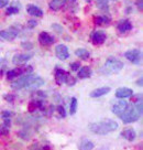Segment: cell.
I'll list each match as a JSON object with an SVG mask.
<instances>
[{
  "instance_id": "1",
  "label": "cell",
  "mask_w": 143,
  "mask_h": 150,
  "mask_svg": "<svg viewBox=\"0 0 143 150\" xmlns=\"http://www.w3.org/2000/svg\"><path fill=\"white\" fill-rule=\"evenodd\" d=\"M45 84V81L40 76H33V75H24L19 80L11 84L12 89H22V88H37L42 85Z\"/></svg>"
},
{
  "instance_id": "2",
  "label": "cell",
  "mask_w": 143,
  "mask_h": 150,
  "mask_svg": "<svg viewBox=\"0 0 143 150\" xmlns=\"http://www.w3.org/2000/svg\"><path fill=\"white\" fill-rule=\"evenodd\" d=\"M88 129L96 135H107L118 129V124L112 119H105L98 122H92L88 125Z\"/></svg>"
},
{
  "instance_id": "3",
  "label": "cell",
  "mask_w": 143,
  "mask_h": 150,
  "mask_svg": "<svg viewBox=\"0 0 143 150\" xmlns=\"http://www.w3.org/2000/svg\"><path fill=\"white\" fill-rule=\"evenodd\" d=\"M123 62L120 61L119 59H116V57H109L106 61L105 65L102 67L100 72H102L104 74L110 75V74H116V73H119L122 69H123Z\"/></svg>"
},
{
  "instance_id": "4",
  "label": "cell",
  "mask_w": 143,
  "mask_h": 150,
  "mask_svg": "<svg viewBox=\"0 0 143 150\" xmlns=\"http://www.w3.org/2000/svg\"><path fill=\"white\" fill-rule=\"evenodd\" d=\"M141 112L138 110V108L135 107L134 105H129L128 109L125 110L122 115L120 116V118L122 119V122L125 124H131L139 120V118L141 117Z\"/></svg>"
},
{
  "instance_id": "5",
  "label": "cell",
  "mask_w": 143,
  "mask_h": 150,
  "mask_svg": "<svg viewBox=\"0 0 143 150\" xmlns=\"http://www.w3.org/2000/svg\"><path fill=\"white\" fill-rule=\"evenodd\" d=\"M33 72V67L31 65H27V66H18L13 70L8 71L7 73V79L9 81L14 80L15 77H19V76H24V75H30Z\"/></svg>"
},
{
  "instance_id": "6",
  "label": "cell",
  "mask_w": 143,
  "mask_h": 150,
  "mask_svg": "<svg viewBox=\"0 0 143 150\" xmlns=\"http://www.w3.org/2000/svg\"><path fill=\"white\" fill-rule=\"evenodd\" d=\"M125 57L128 60V61L131 62V63H133V64H139V63L141 62L142 54H141L140 50H138V49H133V50H129V51L125 52Z\"/></svg>"
},
{
  "instance_id": "7",
  "label": "cell",
  "mask_w": 143,
  "mask_h": 150,
  "mask_svg": "<svg viewBox=\"0 0 143 150\" xmlns=\"http://www.w3.org/2000/svg\"><path fill=\"white\" fill-rule=\"evenodd\" d=\"M107 39V34L105 31L102 30H97V31H94L90 34V40H92V44L95 45H100L102 43H105Z\"/></svg>"
},
{
  "instance_id": "8",
  "label": "cell",
  "mask_w": 143,
  "mask_h": 150,
  "mask_svg": "<svg viewBox=\"0 0 143 150\" xmlns=\"http://www.w3.org/2000/svg\"><path fill=\"white\" fill-rule=\"evenodd\" d=\"M28 109L30 112H45L46 108L44 106V102L43 100H37V99H33L30 102L28 106Z\"/></svg>"
},
{
  "instance_id": "9",
  "label": "cell",
  "mask_w": 143,
  "mask_h": 150,
  "mask_svg": "<svg viewBox=\"0 0 143 150\" xmlns=\"http://www.w3.org/2000/svg\"><path fill=\"white\" fill-rule=\"evenodd\" d=\"M55 54L61 61L67 60L69 57L68 47H66V45H64V44H58V45L55 47Z\"/></svg>"
},
{
  "instance_id": "10",
  "label": "cell",
  "mask_w": 143,
  "mask_h": 150,
  "mask_svg": "<svg viewBox=\"0 0 143 150\" xmlns=\"http://www.w3.org/2000/svg\"><path fill=\"white\" fill-rule=\"evenodd\" d=\"M19 31L15 30L13 28H10L8 30H1L0 31V38H2L4 40H7V41H12L15 38L18 37Z\"/></svg>"
},
{
  "instance_id": "11",
  "label": "cell",
  "mask_w": 143,
  "mask_h": 150,
  "mask_svg": "<svg viewBox=\"0 0 143 150\" xmlns=\"http://www.w3.org/2000/svg\"><path fill=\"white\" fill-rule=\"evenodd\" d=\"M128 107H129V103L123 102V100H120V102L116 103L115 105L112 106V112H113L115 115L120 117L121 115L128 109Z\"/></svg>"
},
{
  "instance_id": "12",
  "label": "cell",
  "mask_w": 143,
  "mask_h": 150,
  "mask_svg": "<svg viewBox=\"0 0 143 150\" xmlns=\"http://www.w3.org/2000/svg\"><path fill=\"white\" fill-rule=\"evenodd\" d=\"M39 42L44 47H49L55 42V39H54V37H52L50 33L41 32L39 34Z\"/></svg>"
},
{
  "instance_id": "13",
  "label": "cell",
  "mask_w": 143,
  "mask_h": 150,
  "mask_svg": "<svg viewBox=\"0 0 143 150\" xmlns=\"http://www.w3.org/2000/svg\"><path fill=\"white\" fill-rule=\"evenodd\" d=\"M68 74H69L68 72L64 71L63 69L56 67L55 71H54V77H55L56 83H57L58 85L65 83V80H66V77H67V75Z\"/></svg>"
},
{
  "instance_id": "14",
  "label": "cell",
  "mask_w": 143,
  "mask_h": 150,
  "mask_svg": "<svg viewBox=\"0 0 143 150\" xmlns=\"http://www.w3.org/2000/svg\"><path fill=\"white\" fill-rule=\"evenodd\" d=\"M117 29L120 33H125L129 32L130 30L132 29V23L130 20H127V19H123V20H120L118 24H117Z\"/></svg>"
},
{
  "instance_id": "15",
  "label": "cell",
  "mask_w": 143,
  "mask_h": 150,
  "mask_svg": "<svg viewBox=\"0 0 143 150\" xmlns=\"http://www.w3.org/2000/svg\"><path fill=\"white\" fill-rule=\"evenodd\" d=\"M133 95V91L128 87H120L116 91V97L118 98H128Z\"/></svg>"
},
{
  "instance_id": "16",
  "label": "cell",
  "mask_w": 143,
  "mask_h": 150,
  "mask_svg": "<svg viewBox=\"0 0 143 150\" xmlns=\"http://www.w3.org/2000/svg\"><path fill=\"white\" fill-rule=\"evenodd\" d=\"M32 57L31 54H15L12 59V62L15 65H22L25 62H28Z\"/></svg>"
},
{
  "instance_id": "17",
  "label": "cell",
  "mask_w": 143,
  "mask_h": 150,
  "mask_svg": "<svg viewBox=\"0 0 143 150\" xmlns=\"http://www.w3.org/2000/svg\"><path fill=\"white\" fill-rule=\"evenodd\" d=\"M121 137H123L128 141H133L137 138V132L132 128H127L121 132Z\"/></svg>"
},
{
  "instance_id": "18",
  "label": "cell",
  "mask_w": 143,
  "mask_h": 150,
  "mask_svg": "<svg viewBox=\"0 0 143 150\" xmlns=\"http://www.w3.org/2000/svg\"><path fill=\"white\" fill-rule=\"evenodd\" d=\"M110 87L108 86H104V87H99V88L94 89L92 93H90V97H100V96H104V95H107V94L110 92Z\"/></svg>"
},
{
  "instance_id": "19",
  "label": "cell",
  "mask_w": 143,
  "mask_h": 150,
  "mask_svg": "<svg viewBox=\"0 0 143 150\" xmlns=\"http://www.w3.org/2000/svg\"><path fill=\"white\" fill-rule=\"evenodd\" d=\"M27 11H28L29 14H31L33 17H39V18L43 17V11H42L39 7H37V6H34V5L27 6Z\"/></svg>"
},
{
  "instance_id": "20",
  "label": "cell",
  "mask_w": 143,
  "mask_h": 150,
  "mask_svg": "<svg viewBox=\"0 0 143 150\" xmlns=\"http://www.w3.org/2000/svg\"><path fill=\"white\" fill-rule=\"evenodd\" d=\"M111 19L107 16H95L94 17V22L97 25H108L110 23Z\"/></svg>"
},
{
  "instance_id": "21",
  "label": "cell",
  "mask_w": 143,
  "mask_h": 150,
  "mask_svg": "<svg viewBox=\"0 0 143 150\" xmlns=\"http://www.w3.org/2000/svg\"><path fill=\"white\" fill-rule=\"evenodd\" d=\"M92 74V69L89 67V66H83L82 69H79L78 70V77L79 79H89Z\"/></svg>"
},
{
  "instance_id": "22",
  "label": "cell",
  "mask_w": 143,
  "mask_h": 150,
  "mask_svg": "<svg viewBox=\"0 0 143 150\" xmlns=\"http://www.w3.org/2000/svg\"><path fill=\"white\" fill-rule=\"evenodd\" d=\"M66 4V0H52L50 2V9L53 11H58L61 10Z\"/></svg>"
},
{
  "instance_id": "23",
  "label": "cell",
  "mask_w": 143,
  "mask_h": 150,
  "mask_svg": "<svg viewBox=\"0 0 143 150\" xmlns=\"http://www.w3.org/2000/svg\"><path fill=\"white\" fill-rule=\"evenodd\" d=\"M94 142L89 139H83V140L79 142L78 145V149L79 150H92L94 149Z\"/></svg>"
},
{
  "instance_id": "24",
  "label": "cell",
  "mask_w": 143,
  "mask_h": 150,
  "mask_svg": "<svg viewBox=\"0 0 143 150\" xmlns=\"http://www.w3.org/2000/svg\"><path fill=\"white\" fill-rule=\"evenodd\" d=\"M75 54H76V56H78L79 59H82V60H88L89 56H90V53L86 49H77L75 51Z\"/></svg>"
},
{
  "instance_id": "25",
  "label": "cell",
  "mask_w": 143,
  "mask_h": 150,
  "mask_svg": "<svg viewBox=\"0 0 143 150\" xmlns=\"http://www.w3.org/2000/svg\"><path fill=\"white\" fill-rule=\"evenodd\" d=\"M98 9L102 10V11H108L109 10V5H108V0H97L96 1Z\"/></svg>"
},
{
  "instance_id": "26",
  "label": "cell",
  "mask_w": 143,
  "mask_h": 150,
  "mask_svg": "<svg viewBox=\"0 0 143 150\" xmlns=\"http://www.w3.org/2000/svg\"><path fill=\"white\" fill-rule=\"evenodd\" d=\"M19 10H20V6L18 5H14L13 6H10L6 9V13L8 16H11V14H17L19 13Z\"/></svg>"
},
{
  "instance_id": "27",
  "label": "cell",
  "mask_w": 143,
  "mask_h": 150,
  "mask_svg": "<svg viewBox=\"0 0 143 150\" xmlns=\"http://www.w3.org/2000/svg\"><path fill=\"white\" fill-rule=\"evenodd\" d=\"M76 110H77V99H76V97H72V99H70V107H69V114L74 115Z\"/></svg>"
},
{
  "instance_id": "28",
  "label": "cell",
  "mask_w": 143,
  "mask_h": 150,
  "mask_svg": "<svg viewBox=\"0 0 143 150\" xmlns=\"http://www.w3.org/2000/svg\"><path fill=\"white\" fill-rule=\"evenodd\" d=\"M9 125H7V124H2V125H0V136L1 137H6L8 136V134H9Z\"/></svg>"
},
{
  "instance_id": "29",
  "label": "cell",
  "mask_w": 143,
  "mask_h": 150,
  "mask_svg": "<svg viewBox=\"0 0 143 150\" xmlns=\"http://www.w3.org/2000/svg\"><path fill=\"white\" fill-rule=\"evenodd\" d=\"M33 99H37V100H43L44 98H46L45 92H35L33 94Z\"/></svg>"
},
{
  "instance_id": "30",
  "label": "cell",
  "mask_w": 143,
  "mask_h": 150,
  "mask_svg": "<svg viewBox=\"0 0 143 150\" xmlns=\"http://www.w3.org/2000/svg\"><path fill=\"white\" fill-rule=\"evenodd\" d=\"M75 83H76V79H75L74 76H72L70 74L67 75V77H66V80H65V84L68 85V86H73Z\"/></svg>"
},
{
  "instance_id": "31",
  "label": "cell",
  "mask_w": 143,
  "mask_h": 150,
  "mask_svg": "<svg viewBox=\"0 0 143 150\" xmlns=\"http://www.w3.org/2000/svg\"><path fill=\"white\" fill-rule=\"evenodd\" d=\"M0 116H1L2 119H8V118H10L12 116V112H9V110H4V112L0 114Z\"/></svg>"
},
{
  "instance_id": "32",
  "label": "cell",
  "mask_w": 143,
  "mask_h": 150,
  "mask_svg": "<svg viewBox=\"0 0 143 150\" xmlns=\"http://www.w3.org/2000/svg\"><path fill=\"white\" fill-rule=\"evenodd\" d=\"M56 112L60 114L61 117H65V116H66V112H65V109L63 106H57V107H56Z\"/></svg>"
},
{
  "instance_id": "33",
  "label": "cell",
  "mask_w": 143,
  "mask_h": 150,
  "mask_svg": "<svg viewBox=\"0 0 143 150\" xmlns=\"http://www.w3.org/2000/svg\"><path fill=\"white\" fill-rule=\"evenodd\" d=\"M80 69V63L79 62H74V63H72L70 64V70L76 72V71H78Z\"/></svg>"
},
{
  "instance_id": "34",
  "label": "cell",
  "mask_w": 143,
  "mask_h": 150,
  "mask_svg": "<svg viewBox=\"0 0 143 150\" xmlns=\"http://www.w3.org/2000/svg\"><path fill=\"white\" fill-rule=\"evenodd\" d=\"M52 28L54 29L57 33L63 32V28H62V25H60V24H53V25H52Z\"/></svg>"
},
{
  "instance_id": "35",
  "label": "cell",
  "mask_w": 143,
  "mask_h": 150,
  "mask_svg": "<svg viewBox=\"0 0 143 150\" xmlns=\"http://www.w3.org/2000/svg\"><path fill=\"white\" fill-rule=\"evenodd\" d=\"M4 97H5L6 100H7V102H9V103H12V102H13V100H14V98H15V97H14V95H11V94H8V95H5Z\"/></svg>"
},
{
  "instance_id": "36",
  "label": "cell",
  "mask_w": 143,
  "mask_h": 150,
  "mask_svg": "<svg viewBox=\"0 0 143 150\" xmlns=\"http://www.w3.org/2000/svg\"><path fill=\"white\" fill-rule=\"evenodd\" d=\"M37 22L35 20H29L28 21V27L29 28H34V27H37Z\"/></svg>"
},
{
  "instance_id": "37",
  "label": "cell",
  "mask_w": 143,
  "mask_h": 150,
  "mask_svg": "<svg viewBox=\"0 0 143 150\" xmlns=\"http://www.w3.org/2000/svg\"><path fill=\"white\" fill-rule=\"evenodd\" d=\"M137 6L139 7V10L142 11L143 10V0H137Z\"/></svg>"
},
{
  "instance_id": "38",
  "label": "cell",
  "mask_w": 143,
  "mask_h": 150,
  "mask_svg": "<svg viewBox=\"0 0 143 150\" xmlns=\"http://www.w3.org/2000/svg\"><path fill=\"white\" fill-rule=\"evenodd\" d=\"M9 4V0H0V8H4Z\"/></svg>"
},
{
  "instance_id": "39",
  "label": "cell",
  "mask_w": 143,
  "mask_h": 150,
  "mask_svg": "<svg viewBox=\"0 0 143 150\" xmlns=\"http://www.w3.org/2000/svg\"><path fill=\"white\" fill-rule=\"evenodd\" d=\"M137 84L139 86H142V77H140V80H139V82H137Z\"/></svg>"
},
{
  "instance_id": "40",
  "label": "cell",
  "mask_w": 143,
  "mask_h": 150,
  "mask_svg": "<svg viewBox=\"0 0 143 150\" xmlns=\"http://www.w3.org/2000/svg\"><path fill=\"white\" fill-rule=\"evenodd\" d=\"M66 1H67V2H69V4H75L77 0H66Z\"/></svg>"
},
{
  "instance_id": "41",
  "label": "cell",
  "mask_w": 143,
  "mask_h": 150,
  "mask_svg": "<svg viewBox=\"0 0 143 150\" xmlns=\"http://www.w3.org/2000/svg\"><path fill=\"white\" fill-rule=\"evenodd\" d=\"M85 1H86V2H92V0H85Z\"/></svg>"
},
{
  "instance_id": "42",
  "label": "cell",
  "mask_w": 143,
  "mask_h": 150,
  "mask_svg": "<svg viewBox=\"0 0 143 150\" xmlns=\"http://www.w3.org/2000/svg\"><path fill=\"white\" fill-rule=\"evenodd\" d=\"M113 1H116V0H113Z\"/></svg>"
}]
</instances>
